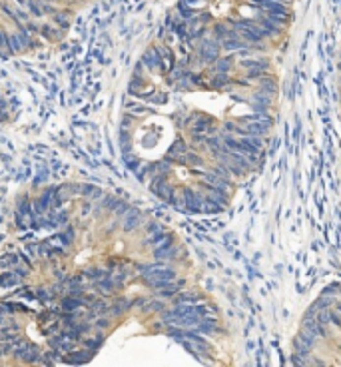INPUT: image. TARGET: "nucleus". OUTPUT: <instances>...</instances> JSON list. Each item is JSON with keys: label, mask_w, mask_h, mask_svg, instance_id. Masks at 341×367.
Instances as JSON below:
<instances>
[{"label": "nucleus", "mask_w": 341, "mask_h": 367, "mask_svg": "<svg viewBox=\"0 0 341 367\" xmlns=\"http://www.w3.org/2000/svg\"><path fill=\"white\" fill-rule=\"evenodd\" d=\"M249 106H251L253 112H268V110L272 108V96H268V94H263V92L257 90V92L251 96Z\"/></svg>", "instance_id": "39448f33"}, {"label": "nucleus", "mask_w": 341, "mask_h": 367, "mask_svg": "<svg viewBox=\"0 0 341 367\" xmlns=\"http://www.w3.org/2000/svg\"><path fill=\"white\" fill-rule=\"evenodd\" d=\"M230 30H232V24H227V22H216L214 28H212V34H214L216 40H221Z\"/></svg>", "instance_id": "4468645a"}, {"label": "nucleus", "mask_w": 341, "mask_h": 367, "mask_svg": "<svg viewBox=\"0 0 341 367\" xmlns=\"http://www.w3.org/2000/svg\"><path fill=\"white\" fill-rule=\"evenodd\" d=\"M227 84H232V78H230V74H227V72H216V76H214L212 82H210L212 88H223V86H227Z\"/></svg>", "instance_id": "9b49d317"}, {"label": "nucleus", "mask_w": 341, "mask_h": 367, "mask_svg": "<svg viewBox=\"0 0 341 367\" xmlns=\"http://www.w3.org/2000/svg\"><path fill=\"white\" fill-rule=\"evenodd\" d=\"M38 32H40L42 36H46V38H60V30H56L52 24H42Z\"/></svg>", "instance_id": "f3484780"}, {"label": "nucleus", "mask_w": 341, "mask_h": 367, "mask_svg": "<svg viewBox=\"0 0 341 367\" xmlns=\"http://www.w3.org/2000/svg\"><path fill=\"white\" fill-rule=\"evenodd\" d=\"M184 2H186V4H189V6H194L196 2H200V0H184Z\"/></svg>", "instance_id": "6ab92c4d"}, {"label": "nucleus", "mask_w": 341, "mask_h": 367, "mask_svg": "<svg viewBox=\"0 0 341 367\" xmlns=\"http://www.w3.org/2000/svg\"><path fill=\"white\" fill-rule=\"evenodd\" d=\"M329 321H333L337 327H341V313H339L337 309H335V311L329 309Z\"/></svg>", "instance_id": "a211bd4d"}, {"label": "nucleus", "mask_w": 341, "mask_h": 367, "mask_svg": "<svg viewBox=\"0 0 341 367\" xmlns=\"http://www.w3.org/2000/svg\"><path fill=\"white\" fill-rule=\"evenodd\" d=\"M234 62H236V58L230 54V56H219L212 66L216 72H230L234 68Z\"/></svg>", "instance_id": "1a4fd4ad"}, {"label": "nucleus", "mask_w": 341, "mask_h": 367, "mask_svg": "<svg viewBox=\"0 0 341 367\" xmlns=\"http://www.w3.org/2000/svg\"><path fill=\"white\" fill-rule=\"evenodd\" d=\"M240 66L244 70H261V72H265V74L270 72V60L263 58V56H244L240 60Z\"/></svg>", "instance_id": "20e7f679"}, {"label": "nucleus", "mask_w": 341, "mask_h": 367, "mask_svg": "<svg viewBox=\"0 0 341 367\" xmlns=\"http://www.w3.org/2000/svg\"><path fill=\"white\" fill-rule=\"evenodd\" d=\"M178 14L184 20H192V18L198 16V10H194V6H189V4L184 2V0H180V2H178Z\"/></svg>", "instance_id": "9d476101"}, {"label": "nucleus", "mask_w": 341, "mask_h": 367, "mask_svg": "<svg viewBox=\"0 0 341 367\" xmlns=\"http://www.w3.org/2000/svg\"><path fill=\"white\" fill-rule=\"evenodd\" d=\"M52 20H54V24L60 26V28H68V26H70V14L64 12V10H56V12L52 14Z\"/></svg>", "instance_id": "2eb2a0df"}, {"label": "nucleus", "mask_w": 341, "mask_h": 367, "mask_svg": "<svg viewBox=\"0 0 341 367\" xmlns=\"http://www.w3.org/2000/svg\"><path fill=\"white\" fill-rule=\"evenodd\" d=\"M16 283H20V275H18L14 270L0 275V287H12V285H16Z\"/></svg>", "instance_id": "f8f14e48"}, {"label": "nucleus", "mask_w": 341, "mask_h": 367, "mask_svg": "<svg viewBox=\"0 0 341 367\" xmlns=\"http://www.w3.org/2000/svg\"><path fill=\"white\" fill-rule=\"evenodd\" d=\"M182 196H184V208L187 212H202V202H204V194L192 190V188H184L182 190Z\"/></svg>", "instance_id": "f03ea898"}, {"label": "nucleus", "mask_w": 341, "mask_h": 367, "mask_svg": "<svg viewBox=\"0 0 341 367\" xmlns=\"http://www.w3.org/2000/svg\"><path fill=\"white\" fill-rule=\"evenodd\" d=\"M335 309H337V311L341 313V304H337V307H335Z\"/></svg>", "instance_id": "aec40b11"}, {"label": "nucleus", "mask_w": 341, "mask_h": 367, "mask_svg": "<svg viewBox=\"0 0 341 367\" xmlns=\"http://www.w3.org/2000/svg\"><path fill=\"white\" fill-rule=\"evenodd\" d=\"M219 44H221V48L223 50H227V52H240V50H244L246 46H248V42H244L242 38H240V34L232 28L230 32H227L225 36H223V38L219 40Z\"/></svg>", "instance_id": "7ed1b4c3"}, {"label": "nucleus", "mask_w": 341, "mask_h": 367, "mask_svg": "<svg viewBox=\"0 0 341 367\" xmlns=\"http://www.w3.org/2000/svg\"><path fill=\"white\" fill-rule=\"evenodd\" d=\"M200 300H202V298L198 296V293H184V291L180 293V291H178V298H176L174 302H176V304H198Z\"/></svg>", "instance_id": "dca6fc26"}, {"label": "nucleus", "mask_w": 341, "mask_h": 367, "mask_svg": "<svg viewBox=\"0 0 341 367\" xmlns=\"http://www.w3.org/2000/svg\"><path fill=\"white\" fill-rule=\"evenodd\" d=\"M142 62L146 64L148 70H158V68H162V54H160V48H156V46L148 48L146 54H144V58H142Z\"/></svg>", "instance_id": "423d86ee"}, {"label": "nucleus", "mask_w": 341, "mask_h": 367, "mask_svg": "<svg viewBox=\"0 0 341 367\" xmlns=\"http://www.w3.org/2000/svg\"><path fill=\"white\" fill-rule=\"evenodd\" d=\"M202 212H204V214H219V212H223V206L204 196V202H202Z\"/></svg>", "instance_id": "ddd939ff"}, {"label": "nucleus", "mask_w": 341, "mask_h": 367, "mask_svg": "<svg viewBox=\"0 0 341 367\" xmlns=\"http://www.w3.org/2000/svg\"><path fill=\"white\" fill-rule=\"evenodd\" d=\"M221 56V44H219V40H216L214 36L212 38H204L200 40V46H198V58H200V62L202 64H214L217 58Z\"/></svg>", "instance_id": "f257e3e1"}, {"label": "nucleus", "mask_w": 341, "mask_h": 367, "mask_svg": "<svg viewBox=\"0 0 341 367\" xmlns=\"http://www.w3.org/2000/svg\"><path fill=\"white\" fill-rule=\"evenodd\" d=\"M259 92H263V94H268V96L274 98L278 94V80L274 76H270V74H263L259 78Z\"/></svg>", "instance_id": "0eeeda50"}, {"label": "nucleus", "mask_w": 341, "mask_h": 367, "mask_svg": "<svg viewBox=\"0 0 341 367\" xmlns=\"http://www.w3.org/2000/svg\"><path fill=\"white\" fill-rule=\"evenodd\" d=\"M210 132H214V122H212V118L200 116L198 120H194V124H192V134H210Z\"/></svg>", "instance_id": "6e6552de"}]
</instances>
